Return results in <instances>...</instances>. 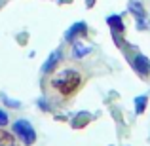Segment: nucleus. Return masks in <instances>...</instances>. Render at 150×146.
<instances>
[{"label": "nucleus", "mask_w": 150, "mask_h": 146, "mask_svg": "<svg viewBox=\"0 0 150 146\" xmlns=\"http://www.w3.org/2000/svg\"><path fill=\"white\" fill-rule=\"evenodd\" d=\"M82 85V74L76 72L72 68H67V70H61L57 72L53 78H51V87L59 93V95H72L78 87Z\"/></svg>", "instance_id": "nucleus-1"}, {"label": "nucleus", "mask_w": 150, "mask_h": 146, "mask_svg": "<svg viewBox=\"0 0 150 146\" xmlns=\"http://www.w3.org/2000/svg\"><path fill=\"white\" fill-rule=\"evenodd\" d=\"M13 133L19 137V140H23V144H27V146H30L36 140V133H34V129H33V125L29 123L27 120H17L13 123Z\"/></svg>", "instance_id": "nucleus-2"}, {"label": "nucleus", "mask_w": 150, "mask_h": 146, "mask_svg": "<svg viewBox=\"0 0 150 146\" xmlns=\"http://www.w3.org/2000/svg\"><path fill=\"white\" fill-rule=\"evenodd\" d=\"M131 66L141 78H148L150 76V59L144 57V55H141V53L135 55L133 61H131Z\"/></svg>", "instance_id": "nucleus-3"}, {"label": "nucleus", "mask_w": 150, "mask_h": 146, "mask_svg": "<svg viewBox=\"0 0 150 146\" xmlns=\"http://www.w3.org/2000/svg\"><path fill=\"white\" fill-rule=\"evenodd\" d=\"M129 11L135 15V19H137V27H139L141 30L146 29V11H144L143 4L137 2V0H131V2H129Z\"/></svg>", "instance_id": "nucleus-4"}, {"label": "nucleus", "mask_w": 150, "mask_h": 146, "mask_svg": "<svg viewBox=\"0 0 150 146\" xmlns=\"http://www.w3.org/2000/svg\"><path fill=\"white\" fill-rule=\"evenodd\" d=\"M106 23H108V27L112 29L114 40L120 44V38H122V34H124V23H122V17L120 15H110V17L106 19Z\"/></svg>", "instance_id": "nucleus-5"}, {"label": "nucleus", "mask_w": 150, "mask_h": 146, "mask_svg": "<svg viewBox=\"0 0 150 146\" xmlns=\"http://www.w3.org/2000/svg\"><path fill=\"white\" fill-rule=\"evenodd\" d=\"M88 32V27H86V23H74L72 27H70L69 30H67V40H74V38H80V36H84V34Z\"/></svg>", "instance_id": "nucleus-6"}, {"label": "nucleus", "mask_w": 150, "mask_h": 146, "mask_svg": "<svg viewBox=\"0 0 150 146\" xmlns=\"http://www.w3.org/2000/svg\"><path fill=\"white\" fill-rule=\"evenodd\" d=\"M63 59V55H61V51H53V53L50 55V59L44 63V66H42V72H51V70L57 66V63Z\"/></svg>", "instance_id": "nucleus-7"}, {"label": "nucleus", "mask_w": 150, "mask_h": 146, "mask_svg": "<svg viewBox=\"0 0 150 146\" xmlns=\"http://www.w3.org/2000/svg\"><path fill=\"white\" fill-rule=\"evenodd\" d=\"M146 104H148V97L146 95H141L135 99V110L137 114H143L144 110H146Z\"/></svg>", "instance_id": "nucleus-8"}, {"label": "nucleus", "mask_w": 150, "mask_h": 146, "mask_svg": "<svg viewBox=\"0 0 150 146\" xmlns=\"http://www.w3.org/2000/svg\"><path fill=\"white\" fill-rule=\"evenodd\" d=\"M0 146H15L13 135H10L6 131H0Z\"/></svg>", "instance_id": "nucleus-9"}, {"label": "nucleus", "mask_w": 150, "mask_h": 146, "mask_svg": "<svg viewBox=\"0 0 150 146\" xmlns=\"http://www.w3.org/2000/svg\"><path fill=\"white\" fill-rule=\"evenodd\" d=\"M89 120H91V116H89V114H80V116H76V120L72 121V125H74V127H84Z\"/></svg>", "instance_id": "nucleus-10"}, {"label": "nucleus", "mask_w": 150, "mask_h": 146, "mask_svg": "<svg viewBox=\"0 0 150 146\" xmlns=\"http://www.w3.org/2000/svg\"><path fill=\"white\" fill-rule=\"evenodd\" d=\"M88 53H89V48H86V46H82V44H76L74 49H72L74 57H84V55H88Z\"/></svg>", "instance_id": "nucleus-11"}, {"label": "nucleus", "mask_w": 150, "mask_h": 146, "mask_svg": "<svg viewBox=\"0 0 150 146\" xmlns=\"http://www.w3.org/2000/svg\"><path fill=\"white\" fill-rule=\"evenodd\" d=\"M6 123H8V114L4 110H0V127H4Z\"/></svg>", "instance_id": "nucleus-12"}]
</instances>
